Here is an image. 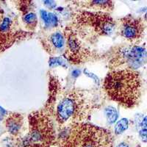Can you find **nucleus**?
Returning a JSON list of instances; mask_svg holds the SVG:
<instances>
[{"label": "nucleus", "instance_id": "20", "mask_svg": "<svg viewBox=\"0 0 147 147\" xmlns=\"http://www.w3.org/2000/svg\"><path fill=\"white\" fill-rule=\"evenodd\" d=\"M116 147H129V146L128 144H127L126 143H121V144H119Z\"/></svg>", "mask_w": 147, "mask_h": 147}, {"label": "nucleus", "instance_id": "11", "mask_svg": "<svg viewBox=\"0 0 147 147\" xmlns=\"http://www.w3.org/2000/svg\"><path fill=\"white\" fill-rule=\"evenodd\" d=\"M12 20L8 17H5L2 19L0 24V38H9L12 35Z\"/></svg>", "mask_w": 147, "mask_h": 147}, {"label": "nucleus", "instance_id": "6", "mask_svg": "<svg viewBox=\"0 0 147 147\" xmlns=\"http://www.w3.org/2000/svg\"><path fill=\"white\" fill-rule=\"evenodd\" d=\"M121 35L129 41H136L142 38L144 27L140 18L128 16L121 20Z\"/></svg>", "mask_w": 147, "mask_h": 147}, {"label": "nucleus", "instance_id": "19", "mask_svg": "<svg viewBox=\"0 0 147 147\" xmlns=\"http://www.w3.org/2000/svg\"><path fill=\"white\" fill-rule=\"evenodd\" d=\"M141 126H142V129H147V115L143 119L141 122Z\"/></svg>", "mask_w": 147, "mask_h": 147}, {"label": "nucleus", "instance_id": "21", "mask_svg": "<svg viewBox=\"0 0 147 147\" xmlns=\"http://www.w3.org/2000/svg\"><path fill=\"white\" fill-rule=\"evenodd\" d=\"M144 18H145V19H146V20L147 21V12H146V13L145 14V16H144Z\"/></svg>", "mask_w": 147, "mask_h": 147}, {"label": "nucleus", "instance_id": "18", "mask_svg": "<svg viewBox=\"0 0 147 147\" xmlns=\"http://www.w3.org/2000/svg\"><path fill=\"white\" fill-rule=\"evenodd\" d=\"M85 74H86V75L88 76V77H91V78L95 79L96 82L97 84H99V79H98V77H97L96 76L94 75V74H91V73H89V72H88L87 71H86V70L85 71Z\"/></svg>", "mask_w": 147, "mask_h": 147}, {"label": "nucleus", "instance_id": "4", "mask_svg": "<svg viewBox=\"0 0 147 147\" xmlns=\"http://www.w3.org/2000/svg\"><path fill=\"white\" fill-rule=\"evenodd\" d=\"M30 140L32 144L49 146L55 142V131L53 123L48 114L43 111H38L30 114Z\"/></svg>", "mask_w": 147, "mask_h": 147}, {"label": "nucleus", "instance_id": "7", "mask_svg": "<svg viewBox=\"0 0 147 147\" xmlns=\"http://www.w3.org/2000/svg\"><path fill=\"white\" fill-rule=\"evenodd\" d=\"M67 52L65 55L70 61L73 63L81 62L87 57L86 55L88 52L85 49L84 46L80 43L77 35L72 31L67 32Z\"/></svg>", "mask_w": 147, "mask_h": 147}, {"label": "nucleus", "instance_id": "16", "mask_svg": "<svg viewBox=\"0 0 147 147\" xmlns=\"http://www.w3.org/2000/svg\"><path fill=\"white\" fill-rule=\"evenodd\" d=\"M65 60L61 57H52L49 60V65L50 66H56V65H62L64 66Z\"/></svg>", "mask_w": 147, "mask_h": 147}, {"label": "nucleus", "instance_id": "1", "mask_svg": "<svg viewBox=\"0 0 147 147\" xmlns=\"http://www.w3.org/2000/svg\"><path fill=\"white\" fill-rule=\"evenodd\" d=\"M104 88L112 100L132 108L138 103L140 97V75L130 69L113 70L104 80Z\"/></svg>", "mask_w": 147, "mask_h": 147}, {"label": "nucleus", "instance_id": "3", "mask_svg": "<svg viewBox=\"0 0 147 147\" xmlns=\"http://www.w3.org/2000/svg\"><path fill=\"white\" fill-rule=\"evenodd\" d=\"M91 110V103L83 92L71 90L63 96L57 104L55 118L59 124L71 125L82 123Z\"/></svg>", "mask_w": 147, "mask_h": 147}, {"label": "nucleus", "instance_id": "2", "mask_svg": "<svg viewBox=\"0 0 147 147\" xmlns=\"http://www.w3.org/2000/svg\"><path fill=\"white\" fill-rule=\"evenodd\" d=\"M59 144L60 147H113V138L105 129L79 123L68 128Z\"/></svg>", "mask_w": 147, "mask_h": 147}, {"label": "nucleus", "instance_id": "15", "mask_svg": "<svg viewBox=\"0 0 147 147\" xmlns=\"http://www.w3.org/2000/svg\"><path fill=\"white\" fill-rule=\"evenodd\" d=\"M24 20L27 24L35 27L37 24V16L33 13H30L25 15L24 18Z\"/></svg>", "mask_w": 147, "mask_h": 147}, {"label": "nucleus", "instance_id": "10", "mask_svg": "<svg viewBox=\"0 0 147 147\" xmlns=\"http://www.w3.org/2000/svg\"><path fill=\"white\" fill-rule=\"evenodd\" d=\"M49 44L55 49H61L65 45L64 36L60 32L52 34L49 38Z\"/></svg>", "mask_w": 147, "mask_h": 147}, {"label": "nucleus", "instance_id": "9", "mask_svg": "<svg viewBox=\"0 0 147 147\" xmlns=\"http://www.w3.org/2000/svg\"><path fill=\"white\" fill-rule=\"evenodd\" d=\"M23 124V117L20 114H11L6 120V127L12 135L18 133Z\"/></svg>", "mask_w": 147, "mask_h": 147}, {"label": "nucleus", "instance_id": "8", "mask_svg": "<svg viewBox=\"0 0 147 147\" xmlns=\"http://www.w3.org/2000/svg\"><path fill=\"white\" fill-rule=\"evenodd\" d=\"M121 60L129 65V69H138L146 63L147 52L145 49L140 47H132L131 48L125 49L121 52Z\"/></svg>", "mask_w": 147, "mask_h": 147}, {"label": "nucleus", "instance_id": "14", "mask_svg": "<svg viewBox=\"0 0 147 147\" xmlns=\"http://www.w3.org/2000/svg\"><path fill=\"white\" fill-rule=\"evenodd\" d=\"M105 113L107 117V121L110 124H113L115 121L117 120L118 114L117 111L114 107H108L105 110Z\"/></svg>", "mask_w": 147, "mask_h": 147}, {"label": "nucleus", "instance_id": "17", "mask_svg": "<svg viewBox=\"0 0 147 147\" xmlns=\"http://www.w3.org/2000/svg\"><path fill=\"white\" fill-rule=\"evenodd\" d=\"M139 136L143 142L147 143V129H141L139 131Z\"/></svg>", "mask_w": 147, "mask_h": 147}, {"label": "nucleus", "instance_id": "12", "mask_svg": "<svg viewBox=\"0 0 147 147\" xmlns=\"http://www.w3.org/2000/svg\"><path fill=\"white\" fill-rule=\"evenodd\" d=\"M41 17L43 20L44 21L45 24L47 26H56L57 25L58 20H57V16L53 13H48L45 10H41L40 11Z\"/></svg>", "mask_w": 147, "mask_h": 147}, {"label": "nucleus", "instance_id": "5", "mask_svg": "<svg viewBox=\"0 0 147 147\" xmlns=\"http://www.w3.org/2000/svg\"><path fill=\"white\" fill-rule=\"evenodd\" d=\"M77 24L90 28L99 35H112L115 29V23L112 17L107 13L81 12L76 16Z\"/></svg>", "mask_w": 147, "mask_h": 147}, {"label": "nucleus", "instance_id": "13", "mask_svg": "<svg viewBox=\"0 0 147 147\" xmlns=\"http://www.w3.org/2000/svg\"><path fill=\"white\" fill-rule=\"evenodd\" d=\"M129 126V121L127 119H121L120 121L116 123L115 126V129H114V130H115V134H117V135H119V134H121L126 131L128 128Z\"/></svg>", "mask_w": 147, "mask_h": 147}]
</instances>
